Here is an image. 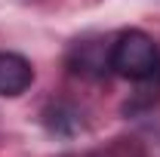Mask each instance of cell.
<instances>
[{
    "label": "cell",
    "instance_id": "obj_1",
    "mask_svg": "<svg viewBox=\"0 0 160 157\" xmlns=\"http://www.w3.org/2000/svg\"><path fill=\"white\" fill-rule=\"evenodd\" d=\"M108 68H114L126 80H151L160 74V46L151 34L129 28L117 34L108 49Z\"/></svg>",
    "mask_w": 160,
    "mask_h": 157
},
{
    "label": "cell",
    "instance_id": "obj_2",
    "mask_svg": "<svg viewBox=\"0 0 160 157\" xmlns=\"http://www.w3.org/2000/svg\"><path fill=\"white\" fill-rule=\"evenodd\" d=\"M34 83L31 62L19 53H0V96L16 99Z\"/></svg>",
    "mask_w": 160,
    "mask_h": 157
}]
</instances>
